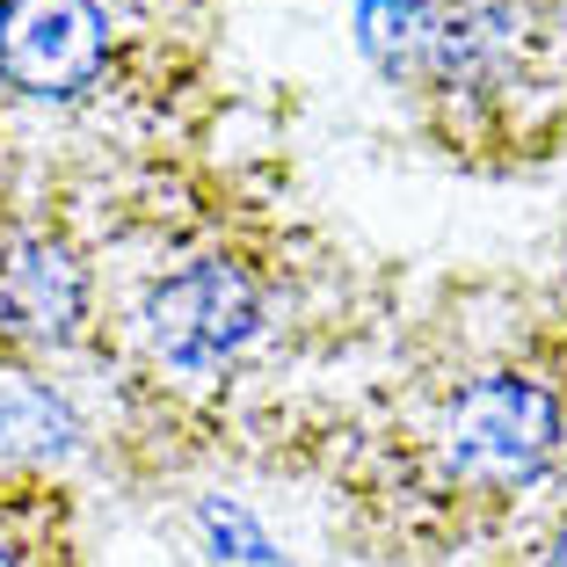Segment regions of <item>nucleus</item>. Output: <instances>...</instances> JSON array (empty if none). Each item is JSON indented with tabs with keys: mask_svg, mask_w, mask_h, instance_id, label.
I'll return each mask as SVG.
<instances>
[{
	"mask_svg": "<svg viewBox=\"0 0 567 567\" xmlns=\"http://www.w3.org/2000/svg\"><path fill=\"white\" fill-rule=\"evenodd\" d=\"M364 51L458 167L509 175L567 138V0H371Z\"/></svg>",
	"mask_w": 567,
	"mask_h": 567,
	"instance_id": "f257e3e1",
	"label": "nucleus"
},
{
	"mask_svg": "<svg viewBox=\"0 0 567 567\" xmlns=\"http://www.w3.org/2000/svg\"><path fill=\"white\" fill-rule=\"evenodd\" d=\"M567 451V385L553 364L487 357L458 379L422 385L379 444L371 495L422 517H495L538 495Z\"/></svg>",
	"mask_w": 567,
	"mask_h": 567,
	"instance_id": "f03ea898",
	"label": "nucleus"
},
{
	"mask_svg": "<svg viewBox=\"0 0 567 567\" xmlns=\"http://www.w3.org/2000/svg\"><path fill=\"white\" fill-rule=\"evenodd\" d=\"M167 37L117 0H0V110L81 117L167 87Z\"/></svg>",
	"mask_w": 567,
	"mask_h": 567,
	"instance_id": "7ed1b4c3",
	"label": "nucleus"
},
{
	"mask_svg": "<svg viewBox=\"0 0 567 567\" xmlns=\"http://www.w3.org/2000/svg\"><path fill=\"white\" fill-rule=\"evenodd\" d=\"M102 342V269L66 218L0 197V371L44 379Z\"/></svg>",
	"mask_w": 567,
	"mask_h": 567,
	"instance_id": "20e7f679",
	"label": "nucleus"
},
{
	"mask_svg": "<svg viewBox=\"0 0 567 567\" xmlns=\"http://www.w3.org/2000/svg\"><path fill=\"white\" fill-rule=\"evenodd\" d=\"M269 328V277L240 248H197L167 262L138 291L132 342L146 379L167 385H212L262 342Z\"/></svg>",
	"mask_w": 567,
	"mask_h": 567,
	"instance_id": "39448f33",
	"label": "nucleus"
},
{
	"mask_svg": "<svg viewBox=\"0 0 567 567\" xmlns=\"http://www.w3.org/2000/svg\"><path fill=\"white\" fill-rule=\"evenodd\" d=\"M73 487L51 466H0V567H73Z\"/></svg>",
	"mask_w": 567,
	"mask_h": 567,
	"instance_id": "423d86ee",
	"label": "nucleus"
},
{
	"mask_svg": "<svg viewBox=\"0 0 567 567\" xmlns=\"http://www.w3.org/2000/svg\"><path fill=\"white\" fill-rule=\"evenodd\" d=\"M117 8H132V16L153 22V30H189V22H197L212 0H117Z\"/></svg>",
	"mask_w": 567,
	"mask_h": 567,
	"instance_id": "0eeeda50",
	"label": "nucleus"
},
{
	"mask_svg": "<svg viewBox=\"0 0 567 567\" xmlns=\"http://www.w3.org/2000/svg\"><path fill=\"white\" fill-rule=\"evenodd\" d=\"M524 567H567V509L546 524V538H538V546L524 553Z\"/></svg>",
	"mask_w": 567,
	"mask_h": 567,
	"instance_id": "6e6552de",
	"label": "nucleus"
}]
</instances>
